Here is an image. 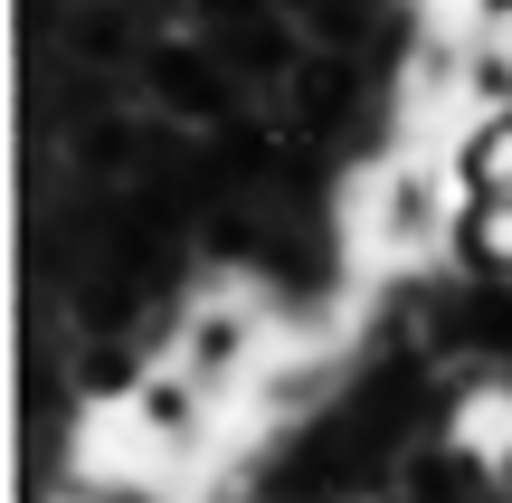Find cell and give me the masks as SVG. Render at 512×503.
<instances>
[{"instance_id": "7a4b0ae2", "label": "cell", "mask_w": 512, "mask_h": 503, "mask_svg": "<svg viewBox=\"0 0 512 503\" xmlns=\"http://www.w3.org/2000/svg\"><path fill=\"white\" fill-rule=\"evenodd\" d=\"M275 323H285V314H275L247 276H228V285H209V295L181 304V323H171V352H162V361H181V371L200 380L219 409H238V390L266 371V352H275Z\"/></svg>"}, {"instance_id": "6da1fadb", "label": "cell", "mask_w": 512, "mask_h": 503, "mask_svg": "<svg viewBox=\"0 0 512 503\" xmlns=\"http://www.w3.org/2000/svg\"><path fill=\"white\" fill-rule=\"evenodd\" d=\"M342 228H351V257L389 266V276L437 266L446 247L465 238V190H456V171H446V152L437 143L370 152L361 181H351V200H342Z\"/></svg>"}]
</instances>
